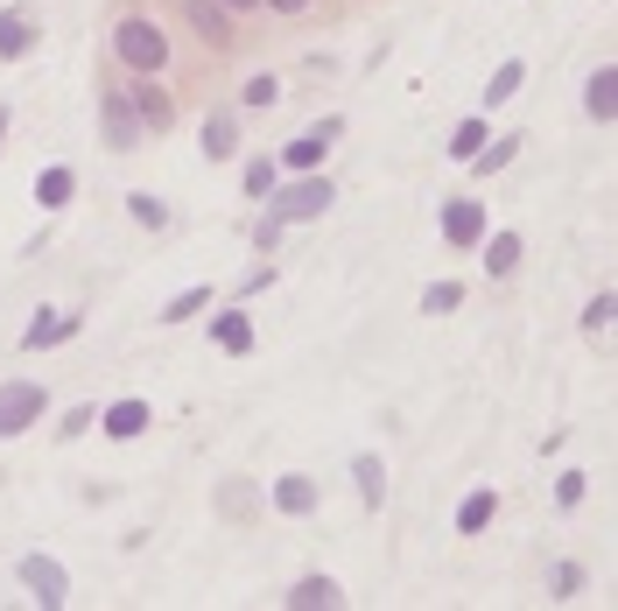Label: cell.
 Returning <instances> with one entry per match:
<instances>
[{
	"label": "cell",
	"instance_id": "6da1fadb",
	"mask_svg": "<svg viewBox=\"0 0 618 611\" xmlns=\"http://www.w3.org/2000/svg\"><path fill=\"white\" fill-rule=\"evenodd\" d=\"M113 50H120V64H134L141 78H155V71L176 64V42L162 36L155 22H141V14H127V22L113 28Z\"/></svg>",
	"mask_w": 618,
	"mask_h": 611
},
{
	"label": "cell",
	"instance_id": "7a4b0ae2",
	"mask_svg": "<svg viewBox=\"0 0 618 611\" xmlns=\"http://www.w3.org/2000/svg\"><path fill=\"white\" fill-rule=\"evenodd\" d=\"M323 204H337V183H331V176H317V169L296 176L288 190H268V212L282 218V226H302V218L323 212Z\"/></svg>",
	"mask_w": 618,
	"mask_h": 611
},
{
	"label": "cell",
	"instance_id": "3957f363",
	"mask_svg": "<svg viewBox=\"0 0 618 611\" xmlns=\"http://www.w3.org/2000/svg\"><path fill=\"white\" fill-rule=\"evenodd\" d=\"M99 127H106V148H120V155L149 141V127H141V113H134V99H127V85L99 99Z\"/></svg>",
	"mask_w": 618,
	"mask_h": 611
},
{
	"label": "cell",
	"instance_id": "277c9868",
	"mask_svg": "<svg viewBox=\"0 0 618 611\" xmlns=\"http://www.w3.org/2000/svg\"><path fill=\"white\" fill-rule=\"evenodd\" d=\"M337 133H345V113L317 120V127L302 133V141H288V148H282V169H288V176H309V169H323V155H331V141H337Z\"/></svg>",
	"mask_w": 618,
	"mask_h": 611
},
{
	"label": "cell",
	"instance_id": "5b68a950",
	"mask_svg": "<svg viewBox=\"0 0 618 611\" xmlns=\"http://www.w3.org/2000/svg\"><path fill=\"white\" fill-rule=\"evenodd\" d=\"M36 415H42V386L36 380H8V386H0V443L22 436Z\"/></svg>",
	"mask_w": 618,
	"mask_h": 611
},
{
	"label": "cell",
	"instance_id": "8992f818",
	"mask_svg": "<svg viewBox=\"0 0 618 611\" xmlns=\"http://www.w3.org/2000/svg\"><path fill=\"white\" fill-rule=\"evenodd\" d=\"M176 14H183L190 28H197V42H211V50H226V42H240L232 36V14L218 8V0H169Z\"/></svg>",
	"mask_w": 618,
	"mask_h": 611
},
{
	"label": "cell",
	"instance_id": "52a82bcc",
	"mask_svg": "<svg viewBox=\"0 0 618 611\" xmlns=\"http://www.w3.org/2000/svg\"><path fill=\"white\" fill-rule=\"evenodd\" d=\"M127 99H134V113H141V127H149V133H169L176 127V99L162 92L155 78H134V85H127Z\"/></svg>",
	"mask_w": 618,
	"mask_h": 611
},
{
	"label": "cell",
	"instance_id": "ba28073f",
	"mask_svg": "<svg viewBox=\"0 0 618 611\" xmlns=\"http://www.w3.org/2000/svg\"><path fill=\"white\" fill-rule=\"evenodd\" d=\"M443 240L450 246H478L485 240V204L478 198H450L443 204Z\"/></svg>",
	"mask_w": 618,
	"mask_h": 611
},
{
	"label": "cell",
	"instance_id": "9c48e42d",
	"mask_svg": "<svg viewBox=\"0 0 618 611\" xmlns=\"http://www.w3.org/2000/svg\"><path fill=\"white\" fill-rule=\"evenodd\" d=\"M22 584L36 590V604H64V598H70V576L56 570L50 556H28V562H22Z\"/></svg>",
	"mask_w": 618,
	"mask_h": 611
},
{
	"label": "cell",
	"instance_id": "30bf717a",
	"mask_svg": "<svg viewBox=\"0 0 618 611\" xmlns=\"http://www.w3.org/2000/svg\"><path fill=\"white\" fill-rule=\"evenodd\" d=\"M70 331H78V317H70V309H36V323L22 331V352H50V345H64Z\"/></svg>",
	"mask_w": 618,
	"mask_h": 611
},
{
	"label": "cell",
	"instance_id": "8fae6325",
	"mask_svg": "<svg viewBox=\"0 0 618 611\" xmlns=\"http://www.w3.org/2000/svg\"><path fill=\"white\" fill-rule=\"evenodd\" d=\"M274 513H288V520L317 513V485H309L302 471H288V479H274Z\"/></svg>",
	"mask_w": 618,
	"mask_h": 611
},
{
	"label": "cell",
	"instance_id": "7c38bea8",
	"mask_svg": "<svg viewBox=\"0 0 618 611\" xmlns=\"http://www.w3.org/2000/svg\"><path fill=\"white\" fill-rule=\"evenodd\" d=\"M232 148H240V120H232V106H211V120H204V155L232 162Z\"/></svg>",
	"mask_w": 618,
	"mask_h": 611
},
{
	"label": "cell",
	"instance_id": "4fadbf2b",
	"mask_svg": "<svg viewBox=\"0 0 618 611\" xmlns=\"http://www.w3.org/2000/svg\"><path fill=\"white\" fill-rule=\"evenodd\" d=\"M345 604V590L331 584V576H302V584H288V611H331Z\"/></svg>",
	"mask_w": 618,
	"mask_h": 611
},
{
	"label": "cell",
	"instance_id": "5bb4252c",
	"mask_svg": "<svg viewBox=\"0 0 618 611\" xmlns=\"http://www.w3.org/2000/svg\"><path fill=\"white\" fill-rule=\"evenodd\" d=\"M149 400H134V394H127V400H113V408L106 415H99V422H106V436H141V429H149Z\"/></svg>",
	"mask_w": 618,
	"mask_h": 611
},
{
	"label": "cell",
	"instance_id": "9a60e30c",
	"mask_svg": "<svg viewBox=\"0 0 618 611\" xmlns=\"http://www.w3.org/2000/svg\"><path fill=\"white\" fill-rule=\"evenodd\" d=\"M28 50H36V28H28V14L0 8V64H14V56H28Z\"/></svg>",
	"mask_w": 618,
	"mask_h": 611
},
{
	"label": "cell",
	"instance_id": "2e32d148",
	"mask_svg": "<svg viewBox=\"0 0 618 611\" xmlns=\"http://www.w3.org/2000/svg\"><path fill=\"white\" fill-rule=\"evenodd\" d=\"M211 345H218V352H254V323H246V309L211 317Z\"/></svg>",
	"mask_w": 618,
	"mask_h": 611
},
{
	"label": "cell",
	"instance_id": "e0dca14e",
	"mask_svg": "<svg viewBox=\"0 0 618 611\" xmlns=\"http://www.w3.org/2000/svg\"><path fill=\"white\" fill-rule=\"evenodd\" d=\"M492 513H499V492H492V485H478V492H471V499L458 506V534H485V527H492Z\"/></svg>",
	"mask_w": 618,
	"mask_h": 611
},
{
	"label": "cell",
	"instance_id": "ac0fdd59",
	"mask_svg": "<svg viewBox=\"0 0 618 611\" xmlns=\"http://www.w3.org/2000/svg\"><path fill=\"white\" fill-rule=\"evenodd\" d=\"M70 198H78V176H70V169H42L36 176V204H42V212H64Z\"/></svg>",
	"mask_w": 618,
	"mask_h": 611
},
{
	"label": "cell",
	"instance_id": "d6986e66",
	"mask_svg": "<svg viewBox=\"0 0 618 611\" xmlns=\"http://www.w3.org/2000/svg\"><path fill=\"white\" fill-rule=\"evenodd\" d=\"M583 106H591V120H618V71L611 64L591 71V99H583Z\"/></svg>",
	"mask_w": 618,
	"mask_h": 611
},
{
	"label": "cell",
	"instance_id": "ffe728a7",
	"mask_svg": "<svg viewBox=\"0 0 618 611\" xmlns=\"http://www.w3.org/2000/svg\"><path fill=\"white\" fill-rule=\"evenodd\" d=\"M513 267H520V232H492V240H485V275L506 281Z\"/></svg>",
	"mask_w": 618,
	"mask_h": 611
},
{
	"label": "cell",
	"instance_id": "44dd1931",
	"mask_svg": "<svg viewBox=\"0 0 618 611\" xmlns=\"http://www.w3.org/2000/svg\"><path fill=\"white\" fill-rule=\"evenodd\" d=\"M351 479H359V499H365V506H387V464H379L373 450L351 464Z\"/></svg>",
	"mask_w": 618,
	"mask_h": 611
},
{
	"label": "cell",
	"instance_id": "7402d4cb",
	"mask_svg": "<svg viewBox=\"0 0 618 611\" xmlns=\"http://www.w3.org/2000/svg\"><path fill=\"white\" fill-rule=\"evenodd\" d=\"M520 85H527V64H520V56H506V64L492 71V85H485V106H506Z\"/></svg>",
	"mask_w": 618,
	"mask_h": 611
},
{
	"label": "cell",
	"instance_id": "603a6c76",
	"mask_svg": "<svg viewBox=\"0 0 618 611\" xmlns=\"http://www.w3.org/2000/svg\"><path fill=\"white\" fill-rule=\"evenodd\" d=\"M513 148H520V133H499V141H485V148H478V155H471V169H478V176H492V169H506V162H513Z\"/></svg>",
	"mask_w": 618,
	"mask_h": 611
},
{
	"label": "cell",
	"instance_id": "cb8c5ba5",
	"mask_svg": "<svg viewBox=\"0 0 618 611\" xmlns=\"http://www.w3.org/2000/svg\"><path fill=\"white\" fill-rule=\"evenodd\" d=\"M127 212H134V226H149V232L169 226V204H162L155 190H134V198H127Z\"/></svg>",
	"mask_w": 618,
	"mask_h": 611
},
{
	"label": "cell",
	"instance_id": "d4e9b609",
	"mask_svg": "<svg viewBox=\"0 0 618 611\" xmlns=\"http://www.w3.org/2000/svg\"><path fill=\"white\" fill-rule=\"evenodd\" d=\"M485 141H492V127H485V120H464L458 133H450V155H458V162H471Z\"/></svg>",
	"mask_w": 618,
	"mask_h": 611
},
{
	"label": "cell",
	"instance_id": "484cf974",
	"mask_svg": "<svg viewBox=\"0 0 618 611\" xmlns=\"http://www.w3.org/2000/svg\"><path fill=\"white\" fill-rule=\"evenodd\" d=\"M458 303H464V289H458V281H429V289H422V309H429V317H450Z\"/></svg>",
	"mask_w": 618,
	"mask_h": 611
},
{
	"label": "cell",
	"instance_id": "4316f807",
	"mask_svg": "<svg viewBox=\"0 0 618 611\" xmlns=\"http://www.w3.org/2000/svg\"><path fill=\"white\" fill-rule=\"evenodd\" d=\"M197 309H211V289H183L169 309H162V317H169V323H183V317H197Z\"/></svg>",
	"mask_w": 618,
	"mask_h": 611
},
{
	"label": "cell",
	"instance_id": "83f0119b",
	"mask_svg": "<svg viewBox=\"0 0 618 611\" xmlns=\"http://www.w3.org/2000/svg\"><path fill=\"white\" fill-rule=\"evenodd\" d=\"M218 513H232V520H246V513H254V492H240V479H232L226 492H218Z\"/></svg>",
	"mask_w": 618,
	"mask_h": 611
},
{
	"label": "cell",
	"instance_id": "f1b7e54d",
	"mask_svg": "<svg viewBox=\"0 0 618 611\" xmlns=\"http://www.w3.org/2000/svg\"><path fill=\"white\" fill-rule=\"evenodd\" d=\"M549 590H555V598H577V590H583V570H577V562H555Z\"/></svg>",
	"mask_w": 618,
	"mask_h": 611
},
{
	"label": "cell",
	"instance_id": "f546056e",
	"mask_svg": "<svg viewBox=\"0 0 618 611\" xmlns=\"http://www.w3.org/2000/svg\"><path fill=\"white\" fill-rule=\"evenodd\" d=\"M274 190V162H246V198H268Z\"/></svg>",
	"mask_w": 618,
	"mask_h": 611
},
{
	"label": "cell",
	"instance_id": "4dcf8cb0",
	"mask_svg": "<svg viewBox=\"0 0 618 611\" xmlns=\"http://www.w3.org/2000/svg\"><path fill=\"white\" fill-rule=\"evenodd\" d=\"M254 246H260V253H274V246H282V218H274V212L254 226Z\"/></svg>",
	"mask_w": 618,
	"mask_h": 611
},
{
	"label": "cell",
	"instance_id": "1f68e13d",
	"mask_svg": "<svg viewBox=\"0 0 618 611\" xmlns=\"http://www.w3.org/2000/svg\"><path fill=\"white\" fill-rule=\"evenodd\" d=\"M583 499V479H577V471H563V479H555V506H563V513H569V506H577Z\"/></svg>",
	"mask_w": 618,
	"mask_h": 611
},
{
	"label": "cell",
	"instance_id": "d6a6232c",
	"mask_svg": "<svg viewBox=\"0 0 618 611\" xmlns=\"http://www.w3.org/2000/svg\"><path fill=\"white\" fill-rule=\"evenodd\" d=\"M611 323V295H591V309H583V331H605Z\"/></svg>",
	"mask_w": 618,
	"mask_h": 611
},
{
	"label": "cell",
	"instance_id": "836d02e7",
	"mask_svg": "<svg viewBox=\"0 0 618 611\" xmlns=\"http://www.w3.org/2000/svg\"><path fill=\"white\" fill-rule=\"evenodd\" d=\"M274 92H282L274 78H254V85H246V106H274Z\"/></svg>",
	"mask_w": 618,
	"mask_h": 611
},
{
	"label": "cell",
	"instance_id": "e575fe53",
	"mask_svg": "<svg viewBox=\"0 0 618 611\" xmlns=\"http://www.w3.org/2000/svg\"><path fill=\"white\" fill-rule=\"evenodd\" d=\"M268 8H274V14H302L309 0H268Z\"/></svg>",
	"mask_w": 618,
	"mask_h": 611
},
{
	"label": "cell",
	"instance_id": "d590c367",
	"mask_svg": "<svg viewBox=\"0 0 618 611\" xmlns=\"http://www.w3.org/2000/svg\"><path fill=\"white\" fill-rule=\"evenodd\" d=\"M218 8H226V14H246V8H260V0H218Z\"/></svg>",
	"mask_w": 618,
	"mask_h": 611
},
{
	"label": "cell",
	"instance_id": "8d00e7d4",
	"mask_svg": "<svg viewBox=\"0 0 618 611\" xmlns=\"http://www.w3.org/2000/svg\"><path fill=\"white\" fill-rule=\"evenodd\" d=\"M0 141H8V106H0Z\"/></svg>",
	"mask_w": 618,
	"mask_h": 611
}]
</instances>
